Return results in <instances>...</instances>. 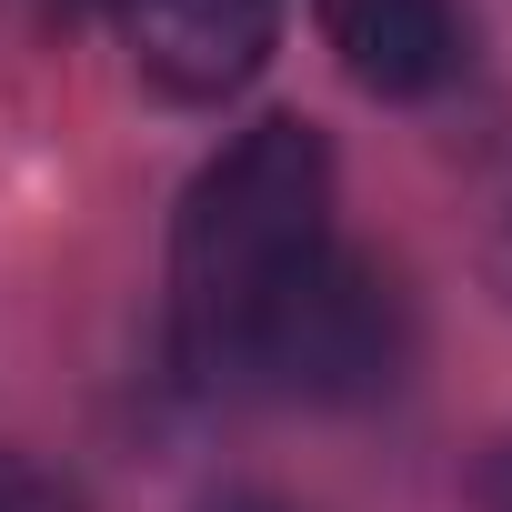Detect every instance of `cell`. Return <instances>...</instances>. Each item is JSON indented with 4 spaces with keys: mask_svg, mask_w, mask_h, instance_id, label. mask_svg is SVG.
Listing matches in <instances>:
<instances>
[{
    "mask_svg": "<svg viewBox=\"0 0 512 512\" xmlns=\"http://www.w3.org/2000/svg\"><path fill=\"white\" fill-rule=\"evenodd\" d=\"M472 251H482V272H492V292L512 302V141L482 161V181H472Z\"/></svg>",
    "mask_w": 512,
    "mask_h": 512,
    "instance_id": "obj_5",
    "label": "cell"
},
{
    "mask_svg": "<svg viewBox=\"0 0 512 512\" xmlns=\"http://www.w3.org/2000/svg\"><path fill=\"white\" fill-rule=\"evenodd\" d=\"M61 11H81V0H61Z\"/></svg>",
    "mask_w": 512,
    "mask_h": 512,
    "instance_id": "obj_9",
    "label": "cell"
},
{
    "mask_svg": "<svg viewBox=\"0 0 512 512\" xmlns=\"http://www.w3.org/2000/svg\"><path fill=\"white\" fill-rule=\"evenodd\" d=\"M282 0H131V61L171 101H231L272 61Z\"/></svg>",
    "mask_w": 512,
    "mask_h": 512,
    "instance_id": "obj_3",
    "label": "cell"
},
{
    "mask_svg": "<svg viewBox=\"0 0 512 512\" xmlns=\"http://www.w3.org/2000/svg\"><path fill=\"white\" fill-rule=\"evenodd\" d=\"M0 512H91L61 472H41V462H21V452H0Z\"/></svg>",
    "mask_w": 512,
    "mask_h": 512,
    "instance_id": "obj_6",
    "label": "cell"
},
{
    "mask_svg": "<svg viewBox=\"0 0 512 512\" xmlns=\"http://www.w3.org/2000/svg\"><path fill=\"white\" fill-rule=\"evenodd\" d=\"M312 21L372 101H432L462 71V11L452 0H312Z\"/></svg>",
    "mask_w": 512,
    "mask_h": 512,
    "instance_id": "obj_4",
    "label": "cell"
},
{
    "mask_svg": "<svg viewBox=\"0 0 512 512\" xmlns=\"http://www.w3.org/2000/svg\"><path fill=\"white\" fill-rule=\"evenodd\" d=\"M332 251V141L292 111L201 161L171 221V352L191 382H241V352Z\"/></svg>",
    "mask_w": 512,
    "mask_h": 512,
    "instance_id": "obj_1",
    "label": "cell"
},
{
    "mask_svg": "<svg viewBox=\"0 0 512 512\" xmlns=\"http://www.w3.org/2000/svg\"><path fill=\"white\" fill-rule=\"evenodd\" d=\"M402 362V302L372 262L352 251H322L302 272V292L262 322V342L241 352V382L262 392H302V402H352V392H382Z\"/></svg>",
    "mask_w": 512,
    "mask_h": 512,
    "instance_id": "obj_2",
    "label": "cell"
},
{
    "mask_svg": "<svg viewBox=\"0 0 512 512\" xmlns=\"http://www.w3.org/2000/svg\"><path fill=\"white\" fill-rule=\"evenodd\" d=\"M472 502H482V512H512V442H502V452L482 462V482H472Z\"/></svg>",
    "mask_w": 512,
    "mask_h": 512,
    "instance_id": "obj_7",
    "label": "cell"
},
{
    "mask_svg": "<svg viewBox=\"0 0 512 512\" xmlns=\"http://www.w3.org/2000/svg\"><path fill=\"white\" fill-rule=\"evenodd\" d=\"M201 512H282V502H262V492H221V502H201Z\"/></svg>",
    "mask_w": 512,
    "mask_h": 512,
    "instance_id": "obj_8",
    "label": "cell"
}]
</instances>
